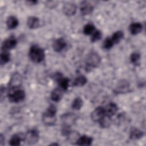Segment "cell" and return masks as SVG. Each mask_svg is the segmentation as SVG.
I'll return each mask as SVG.
<instances>
[{
  "label": "cell",
  "instance_id": "obj_25",
  "mask_svg": "<svg viewBox=\"0 0 146 146\" xmlns=\"http://www.w3.org/2000/svg\"><path fill=\"white\" fill-rule=\"evenodd\" d=\"M10 59V53L7 51V50H2V51L1 54V58H0V60H1L0 62L1 65L5 64L7 62H9Z\"/></svg>",
  "mask_w": 146,
  "mask_h": 146
},
{
  "label": "cell",
  "instance_id": "obj_10",
  "mask_svg": "<svg viewBox=\"0 0 146 146\" xmlns=\"http://www.w3.org/2000/svg\"><path fill=\"white\" fill-rule=\"evenodd\" d=\"M64 14L68 17L74 15L76 11V5L72 2L66 3L63 7Z\"/></svg>",
  "mask_w": 146,
  "mask_h": 146
},
{
  "label": "cell",
  "instance_id": "obj_15",
  "mask_svg": "<svg viewBox=\"0 0 146 146\" xmlns=\"http://www.w3.org/2000/svg\"><path fill=\"white\" fill-rule=\"evenodd\" d=\"M92 138L91 136H88L87 135H83L79 136L78 139L76 144L78 145H84L88 146L91 145L92 143Z\"/></svg>",
  "mask_w": 146,
  "mask_h": 146
},
{
  "label": "cell",
  "instance_id": "obj_18",
  "mask_svg": "<svg viewBox=\"0 0 146 146\" xmlns=\"http://www.w3.org/2000/svg\"><path fill=\"white\" fill-rule=\"evenodd\" d=\"M27 26L31 29L38 28L40 25L39 19L38 17H36L34 16L30 17L27 19Z\"/></svg>",
  "mask_w": 146,
  "mask_h": 146
},
{
  "label": "cell",
  "instance_id": "obj_20",
  "mask_svg": "<svg viewBox=\"0 0 146 146\" xmlns=\"http://www.w3.org/2000/svg\"><path fill=\"white\" fill-rule=\"evenodd\" d=\"M18 19L13 15L9 17L6 21V25L9 29H14L16 28L18 25Z\"/></svg>",
  "mask_w": 146,
  "mask_h": 146
},
{
  "label": "cell",
  "instance_id": "obj_13",
  "mask_svg": "<svg viewBox=\"0 0 146 146\" xmlns=\"http://www.w3.org/2000/svg\"><path fill=\"white\" fill-rule=\"evenodd\" d=\"M80 11L83 15H88L91 14L93 10V6L88 2L83 1L80 5Z\"/></svg>",
  "mask_w": 146,
  "mask_h": 146
},
{
  "label": "cell",
  "instance_id": "obj_22",
  "mask_svg": "<svg viewBox=\"0 0 146 146\" xmlns=\"http://www.w3.org/2000/svg\"><path fill=\"white\" fill-rule=\"evenodd\" d=\"M87 79L85 76L80 75L78 76L73 82V85L76 87H82L87 83Z\"/></svg>",
  "mask_w": 146,
  "mask_h": 146
},
{
  "label": "cell",
  "instance_id": "obj_30",
  "mask_svg": "<svg viewBox=\"0 0 146 146\" xmlns=\"http://www.w3.org/2000/svg\"><path fill=\"white\" fill-rule=\"evenodd\" d=\"M113 44L114 43L112 42L111 38H107L103 43V47L106 50H109L113 46Z\"/></svg>",
  "mask_w": 146,
  "mask_h": 146
},
{
  "label": "cell",
  "instance_id": "obj_19",
  "mask_svg": "<svg viewBox=\"0 0 146 146\" xmlns=\"http://www.w3.org/2000/svg\"><path fill=\"white\" fill-rule=\"evenodd\" d=\"M143 29L142 25L139 22H135L131 23L129 27L130 33L132 35H136L140 33Z\"/></svg>",
  "mask_w": 146,
  "mask_h": 146
},
{
  "label": "cell",
  "instance_id": "obj_24",
  "mask_svg": "<svg viewBox=\"0 0 146 146\" xmlns=\"http://www.w3.org/2000/svg\"><path fill=\"white\" fill-rule=\"evenodd\" d=\"M123 36H124V33H123V31H117L112 34V37L111 38L115 44L119 43L123 38Z\"/></svg>",
  "mask_w": 146,
  "mask_h": 146
},
{
  "label": "cell",
  "instance_id": "obj_5",
  "mask_svg": "<svg viewBox=\"0 0 146 146\" xmlns=\"http://www.w3.org/2000/svg\"><path fill=\"white\" fill-rule=\"evenodd\" d=\"M39 139V132L36 129L29 130L24 136V141L29 145L35 144Z\"/></svg>",
  "mask_w": 146,
  "mask_h": 146
},
{
  "label": "cell",
  "instance_id": "obj_29",
  "mask_svg": "<svg viewBox=\"0 0 146 146\" xmlns=\"http://www.w3.org/2000/svg\"><path fill=\"white\" fill-rule=\"evenodd\" d=\"M79 135L77 132H71L69 135L67 136L68 139L70 141V142L72 143V144H75L76 143V141L78 140V139L79 137Z\"/></svg>",
  "mask_w": 146,
  "mask_h": 146
},
{
  "label": "cell",
  "instance_id": "obj_7",
  "mask_svg": "<svg viewBox=\"0 0 146 146\" xmlns=\"http://www.w3.org/2000/svg\"><path fill=\"white\" fill-rule=\"evenodd\" d=\"M53 78L57 82L60 88L63 90H67L68 87L69 80L67 78H64L60 72H56L54 75Z\"/></svg>",
  "mask_w": 146,
  "mask_h": 146
},
{
  "label": "cell",
  "instance_id": "obj_1",
  "mask_svg": "<svg viewBox=\"0 0 146 146\" xmlns=\"http://www.w3.org/2000/svg\"><path fill=\"white\" fill-rule=\"evenodd\" d=\"M56 108L53 104L50 105L43 113L42 119L43 123L47 125H52L56 122Z\"/></svg>",
  "mask_w": 146,
  "mask_h": 146
},
{
  "label": "cell",
  "instance_id": "obj_9",
  "mask_svg": "<svg viewBox=\"0 0 146 146\" xmlns=\"http://www.w3.org/2000/svg\"><path fill=\"white\" fill-rule=\"evenodd\" d=\"M76 117L72 113H67L63 114L61 116V120L63 123V125L70 126L72 125L76 121Z\"/></svg>",
  "mask_w": 146,
  "mask_h": 146
},
{
  "label": "cell",
  "instance_id": "obj_28",
  "mask_svg": "<svg viewBox=\"0 0 146 146\" xmlns=\"http://www.w3.org/2000/svg\"><path fill=\"white\" fill-rule=\"evenodd\" d=\"M95 30V26L92 24H87L86 25L83 30V32L85 35H90L94 32Z\"/></svg>",
  "mask_w": 146,
  "mask_h": 146
},
{
  "label": "cell",
  "instance_id": "obj_21",
  "mask_svg": "<svg viewBox=\"0 0 146 146\" xmlns=\"http://www.w3.org/2000/svg\"><path fill=\"white\" fill-rule=\"evenodd\" d=\"M63 96V92L61 88H56L51 93V99L54 102H59L61 100Z\"/></svg>",
  "mask_w": 146,
  "mask_h": 146
},
{
  "label": "cell",
  "instance_id": "obj_32",
  "mask_svg": "<svg viewBox=\"0 0 146 146\" xmlns=\"http://www.w3.org/2000/svg\"><path fill=\"white\" fill-rule=\"evenodd\" d=\"M102 33L99 30H95L91 37V41L92 42H95L101 39Z\"/></svg>",
  "mask_w": 146,
  "mask_h": 146
},
{
  "label": "cell",
  "instance_id": "obj_8",
  "mask_svg": "<svg viewBox=\"0 0 146 146\" xmlns=\"http://www.w3.org/2000/svg\"><path fill=\"white\" fill-rule=\"evenodd\" d=\"M104 108L103 107H98L91 113V119L95 122H99L105 115Z\"/></svg>",
  "mask_w": 146,
  "mask_h": 146
},
{
  "label": "cell",
  "instance_id": "obj_23",
  "mask_svg": "<svg viewBox=\"0 0 146 146\" xmlns=\"http://www.w3.org/2000/svg\"><path fill=\"white\" fill-rule=\"evenodd\" d=\"M99 123L100 126L102 128H108L112 123L111 117L105 115L103 117V118L99 121Z\"/></svg>",
  "mask_w": 146,
  "mask_h": 146
},
{
  "label": "cell",
  "instance_id": "obj_35",
  "mask_svg": "<svg viewBox=\"0 0 146 146\" xmlns=\"http://www.w3.org/2000/svg\"><path fill=\"white\" fill-rule=\"evenodd\" d=\"M27 3H30V5H35L36 3H37L38 1H27Z\"/></svg>",
  "mask_w": 146,
  "mask_h": 146
},
{
  "label": "cell",
  "instance_id": "obj_14",
  "mask_svg": "<svg viewBox=\"0 0 146 146\" xmlns=\"http://www.w3.org/2000/svg\"><path fill=\"white\" fill-rule=\"evenodd\" d=\"M117 110H118V107L115 103H110L104 108L105 114L106 115L112 117L117 112Z\"/></svg>",
  "mask_w": 146,
  "mask_h": 146
},
{
  "label": "cell",
  "instance_id": "obj_27",
  "mask_svg": "<svg viewBox=\"0 0 146 146\" xmlns=\"http://www.w3.org/2000/svg\"><path fill=\"white\" fill-rule=\"evenodd\" d=\"M83 100L80 97H77L73 100L71 104V107L75 110H79L83 106Z\"/></svg>",
  "mask_w": 146,
  "mask_h": 146
},
{
  "label": "cell",
  "instance_id": "obj_3",
  "mask_svg": "<svg viewBox=\"0 0 146 146\" xmlns=\"http://www.w3.org/2000/svg\"><path fill=\"white\" fill-rule=\"evenodd\" d=\"M100 63V57L98 53L94 51L90 52L86 59V69L90 71L98 66Z\"/></svg>",
  "mask_w": 146,
  "mask_h": 146
},
{
  "label": "cell",
  "instance_id": "obj_6",
  "mask_svg": "<svg viewBox=\"0 0 146 146\" xmlns=\"http://www.w3.org/2000/svg\"><path fill=\"white\" fill-rule=\"evenodd\" d=\"M22 82V78L21 75L18 72L14 73L10 79L9 83V90H14L18 88Z\"/></svg>",
  "mask_w": 146,
  "mask_h": 146
},
{
  "label": "cell",
  "instance_id": "obj_34",
  "mask_svg": "<svg viewBox=\"0 0 146 146\" xmlns=\"http://www.w3.org/2000/svg\"><path fill=\"white\" fill-rule=\"evenodd\" d=\"M4 143H5V137L2 134H1V135H0V145H3Z\"/></svg>",
  "mask_w": 146,
  "mask_h": 146
},
{
  "label": "cell",
  "instance_id": "obj_26",
  "mask_svg": "<svg viewBox=\"0 0 146 146\" xmlns=\"http://www.w3.org/2000/svg\"><path fill=\"white\" fill-rule=\"evenodd\" d=\"M22 137L18 134H15L11 136L9 141V144L12 146L19 145L21 142Z\"/></svg>",
  "mask_w": 146,
  "mask_h": 146
},
{
  "label": "cell",
  "instance_id": "obj_12",
  "mask_svg": "<svg viewBox=\"0 0 146 146\" xmlns=\"http://www.w3.org/2000/svg\"><path fill=\"white\" fill-rule=\"evenodd\" d=\"M67 46L66 42L64 39L60 38L55 40L52 43V47L55 51L60 52L63 50Z\"/></svg>",
  "mask_w": 146,
  "mask_h": 146
},
{
  "label": "cell",
  "instance_id": "obj_4",
  "mask_svg": "<svg viewBox=\"0 0 146 146\" xmlns=\"http://www.w3.org/2000/svg\"><path fill=\"white\" fill-rule=\"evenodd\" d=\"M8 98L10 102L13 103H18L25 99V92L23 90L19 88L9 90Z\"/></svg>",
  "mask_w": 146,
  "mask_h": 146
},
{
  "label": "cell",
  "instance_id": "obj_2",
  "mask_svg": "<svg viewBox=\"0 0 146 146\" xmlns=\"http://www.w3.org/2000/svg\"><path fill=\"white\" fill-rule=\"evenodd\" d=\"M29 55L30 59L35 63H40L45 57L44 50L37 45H33L31 46Z\"/></svg>",
  "mask_w": 146,
  "mask_h": 146
},
{
  "label": "cell",
  "instance_id": "obj_31",
  "mask_svg": "<svg viewBox=\"0 0 146 146\" xmlns=\"http://www.w3.org/2000/svg\"><path fill=\"white\" fill-rule=\"evenodd\" d=\"M140 59V55L138 52H133L130 56V60L133 64H137Z\"/></svg>",
  "mask_w": 146,
  "mask_h": 146
},
{
  "label": "cell",
  "instance_id": "obj_11",
  "mask_svg": "<svg viewBox=\"0 0 146 146\" xmlns=\"http://www.w3.org/2000/svg\"><path fill=\"white\" fill-rule=\"evenodd\" d=\"M17 44V40L14 36H10L5 40L2 43V48L5 50H9L14 48Z\"/></svg>",
  "mask_w": 146,
  "mask_h": 146
},
{
  "label": "cell",
  "instance_id": "obj_16",
  "mask_svg": "<svg viewBox=\"0 0 146 146\" xmlns=\"http://www.w3.org/2000/svg\"><path fill=\"white\" fill-rule=\"evenodd\" d=\"M129 87V85L128 82L125 80H122L119 83L118 85L117 86L115 90V92H117V94L124 93L125 92H127V91H128Z\"/></svg>",
  "mask_w": 146,
  "mask_h": 146
},
{
  "label": "cell",
  "instance_id": "obj_33",
  "mask_svg": "<svg viewBox=\"0 0 146 146\" xmlns=\"http://www.w3.org/2000/svg\"><path fill=\"white\" fill-rule=\"evenodd\" d=\"M47 6L48 7L51 9V8H54L57 5V2H55V1H48L47 2V3H46Z\"/></svg>",
  "mask_w": 146,
  "mask_h": 146
},
{
  "label": "cell",
  "instance_id": "obj_17",
  "mask_svg": "<svg viewBox=\"0 0 146 146\" xmlns=\"http://www.w3.org/2000/svg\"><path fill=\"white\" fill-rule=\"evenodd\" d=\"M144 135V133L141 130L136 128H132L129 132V138L131 140H136L141 138Z\"/></svg>",
  "mask_w": 146,
  "mask_h": 146
}]
</instances>
